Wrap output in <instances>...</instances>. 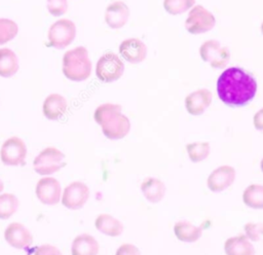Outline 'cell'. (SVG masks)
I'll use <instances>...</instances> for the list:
<instances>
[{"mask_svg": "<svg viewBox=\"0 0 263 255\" xmlns=\"http://www.w3.org/2000/svg\"><path fill=\"white\" fill-rule=\"evenodd\" d=\"M18 199L12 193H3L0 195V219H8L17 210Z\"/></svg>", "mask_w": 263, "mask_h": 255, "instance_id": "cell-25", "label": "cell"}, {"mask_svg": "<svg viewBox=\"0 0 263 255\" xmlns=\"http://www.w3.org/2000/svg\"><path fill=\"white\" fill-rule=\"evenodd\" d=\"M174 232L179 241L184 243H193L201 236L202 228L195 226L188 221H178L174 225Z\"/></svg>", "mask_w": 263, "mask_h": 255, "instance_id": "cell-22", "label": "cell"}, {"mask_svg": "<svg viewBox=\"0 0 263 255\" xmlns=\"http://www.w3.org/2000/svg\"><path fill=\"white\" fill-rule=\"evenodd\" d=\"M88 197V186L80 181H75L70 183L64 189L62 194V204L70 210H78L85 205Z\"/></svg>", "mask_w": 263, "mask_h": 255, "instance_id": "cell-10", "label": "cell"}, {"mask_svg": "<svg viewBox=\"0 0 263 255\" xmlns=\"http://www.w3.org/2000/svg\"><path fill=\"white\" fill-rule=\"evenodd\" d=\"M195 5V0H163L164 10L172 14H182Z\"/></svg>", "mask_w": 263, "mask_h": 255, "instance_id": "cell-27", "label": "cell"}, {"mask_svg": "<svg viewBox=\"0 0 263 255\" xmlns=\"http://www.w3.org/2000/svg\"><path fill=\"white\" fill-rule=\"evenodd\" d=\"M226 255H255V248L250 240L242 234L231 236L224 243Z\"/></svg>", "mask_w": 263, "mask_h": 255, "instance_id": "cell-18", "label": "cell"}, {"mask_svg": "<svg viewBox=\"0 0 263 255\" xmlns=\"http://www.w3.org/2000/svg\"><path fill=\"white\" fill-rule=\"evenodd\" d=\"M76 36L75 24L66 19L54 22L48 30L49 45L57 48L63 49L72 43Z\"/></svg>", "mask_w": 263, "mask_h": 255, "instance_id": "cell-7", "label": "cell"}, {"mask_svg": "<svg viewBox=\"0 0 263 255\" xmlns=\"http://www.w3.org/2000/svg\"><path fill=\"white\" fill-rule=\"evenodd\" d=\"M96 228L109 236H118L123 231V224L109 214H101L95 221Z\"/></svg>", "mask_w": 263, "mask_h": 255, "instance_id": "cell-21", "label": "cell"}, {"mask_svg": "<svg viewBox=\"0 0 263 255\" xmlns=\"http://www.w3.org/2000/svg\"><path fill=\"white\" fill-rule=\"evenodd\" d=\"M4 238L10 246L16 249H26L33 243L31 232L25 225L17 222H12L6 227Z\"/></svg>", "mask_w": 263, "mask_h": 255, "instance_id": "cell-14", "label": "cell"}, {"mask_svg": "<svg viewBox=\"0 0 263 255\" xmlns=\"http://www.w3.org/2000/svg\"><path fill=\"white\" fill-rule=\"evenodd\" d=\"M213 99L212 93L206 88L196 89L185 98V107L189 114L200 115L211 105Z\"/></svg>", "mask_w": 263, "mask_h": 255, "instance_id": "cell-15", "label": "cell"}, {"mask_svg": "<svg viewBox=\"0 0 263 255\" xmlns=\"http://www.w3.org/2000/svg\"><path fill=\"white\" fill-rule=\"evenodd\" d=\"M68 9L67 0H47V10L53 16L64 14Z\"/></svg>", "mask_w": 263, "mask_h": 255, "instance_id": "cell-30", "label": "cell"}, {"mask_svg": "<svg viewBox=\"0 0 263 255\" xmlns=\"http://www.w3.org/2000/svg\"><path fill=\"white\" fill-rule=\"evenodd\" d=\"M261 33L263 34V22H262V24H261Z\"/></svg>", "mask_w": 263, "mask_h": 255, "instance_id": "cell-36", "label": "cell"}, {"mask_svg": "<svg viewBox=\"0 0 263 255\" xmlns=\"http://www.w3.org/2000/svg\"><path fill=\"white\" fill-rule=\"evenodd\" d=\"M18 70L16 54L9 48H0V76L11 77Z\"/></svg>", "mask_w": 263, "mask_h": 255, "instance_id": "cell-23", "label": "cell"}, {"mask_svg": "<svg viewBox=\"0 0 263 255\" xmlns=\"http://www.w3.org/2000/svg\"><path fill=\"white\" fill-rule=\"evenodd\" d=\"M188 156L192 162L204 160L210 154V144L208 142H193L186 145Z\"/></svg>", "mask_w": 263, "mask_h": 255, "instance_id": "cell-26", "label": "cell"}, {"mask_svg": "<svg viewBox=\"0 0 263 255\" xmlns=\"http://www.w3.org/2000/svg\"><path fill=\"white\" fill-rule=\"evenodd\" d=\"M129 8L120 0L110 3L105 11V22L111 29H120L128 21Z\"/></svg>", "mask_w": 263, "mask_h": 255, "instance_id": "cell-16", "label": "cell"}, {"mask_svg": "<svg viewBox=\"0 0 263 255\" xmlns=\"http://www.w3.org/2000/svg\"><path fill=\"white\" fill-rule=\"evenodd\" d=\"M124 72L122 60L114 52L103 54L96 66L97 77L105 83H111L118 80Z\"/></svg>", "mask_w": 263, "mask_h": 255, "instance_id": "cell-4", "label": "cell"}, {"mask_svg": "<svg viewBox=\"0 0 263 255\" xmlns=\"http://www.w3.org/2000/svg\"><path fill=\"white\" fill-rule=\"evenodd\" d=\"M245 233L246 236L252 241L257 242L263 236V223H255L249 222L245 225Z\"/></svg>", "mask_w": 263, "mask_h": 255, "instance_id": "cell-29", "label": "cell"}, {"mask_svg": "<svg viewBox=\"0 0 263 255\" xmlns=\"http://www.w3.org/2000/svg\"><path fill=\"white\" fill-rule=\"evenodd\" d=\"M235 180V170L231 166H221L215 169L206 180L209 189L213 192H221L227 189Z\"/></svg>", "mask_w": 263, "mask_h": 255, "instance_id": "cell-12", "label": "cell"}, {"mask_svg": "<svg viewBox=\"0 0 263 255\" xmlns=\"http://www.w3.org/2000/svg\"><path fill=\"white\" fill-rule=\"evenodd\" d=\"M253 123L256 130L263 132V107L255 113L253 117Z\"/></svg>", "mask_w": 263, "mask_h": 255, "instance_id": "cell-33", "label": "cell"}, {"mask_svg": "<svg viewBox=\"0 0 263 255\" xmlns=\"http://www.w3.org/2000/svg\"><path fill=\"white\" fill-rule=\"evenodd\" d=\"M34 255H62V253L54 246L42 245L36 249Z\"/></svg>", "mask_w": 263, "mask_h": 255, "instance_id": "cell-32", "label": "cell"}, {"mask_svg": "<svg viewBox=\"0 0 263 255\" xmlns=\"http://www.w3.org/2000/svg\"><path fill=\"white\" fill-rule=\"evenodd\" d=\"M26 155L27 146L25 142L18 137H11L2 144L0 157L2 162L6 166L24 165Z\"/></svg>", "mask_w": 263, "mask_h": 255, "instance_id": "cell-8", "label": "cell"}, {"mask_svg": "<svg viewBox=\"0 0 263 255\" xmlns=\"http://www.w3.org/2000/svg\"><path fill=\"white\" fill-rule=\"evenodd\" d=\"M61 184L52 177L41 178L36 185V195L45 205H55L61 198Z\"/></svg>", "mask_w": 263, "mask_h": 255, "instance_id": "cell-11", "label": "cell"}, {"mask_svg": "<svg viewBox=\"0 0 263 255\" xmlns=\"http://www.w3.org/2000/svg\"><path fill=\"white\" fill-rule=\"evenodd\" d=\"M18 32L15 22L8 19H0V45L12 40Z\"/></svg>", "mask_w": 263, "mask_h": 255, "instance_id": "cell-28", "label": "cell"}, {"mask_svg": "<svg viewBox=\"0 0 263 255\" xmlns=\"http://www.w3.org/2000/svg\"><path fill=\"white\" fill-rule=\"evenodd\" d=\"M216 25L214 14L202 5H194L190 8L185 20V29L192 35H200L211 31Z\"/></svg>", "mask_w": 263, "mask_h": 255, "instance_id": "cell-3", "label": "cell"}, {"mask_svg": "<svg viewBox=\"0 0 263 255\" xmlns=\"http://www.w3.org/2000/svg\"><path fill=\"white\" fill-rule=\"evenodd\" d=\"M199 56L202 61L210 64L214 69H224L230 61L228 47L223 46L218 40H205L199 46Z\"/></svg>", "mask_w": 263, "mask_h": 255, "instance_id": "cell-5", "label": "cell"}, {"mask_svg": "<svg viewBox=\"0 0 263 255\" xmlns=\"http://www.w3.org/2000/svg\"><path fill=\"white\" fill-rule=\"evenodd\" d=\"M67 110L66 99L59 94H51L43 102V114L49 120L60 119Z\"/></svg>", "mask_w": 263, "mask_h": 255, "instance_id": "cell-17", "label": "cell"}, {"mask_svg": "<svg viewBox=\"0 0 263 255\" xmlns=\"http://www.w3.org/2000/svg\"><path fill=\"white\" fill-rule=\"evenodd\" d=\"M165 190L164 183L154 177H147L141 184V191L143 195L152 204L160 202L165 194Z\"/></svg>", "mask_w": 263, "mask_h": 255, "instance_id": "cell-19", "label": "cell"}, {"mask_svg": "<svg viewBox=\"0 0 263 255\" xmlns=\"http://www.w3.org/2000/svg\"><path fill=\"white\" fill-rule=\"evenodd\" d=\"M242 201L246 206L252 209L263 210V185H249L242 193Z\"/></svg>", "mask_w": 263, "mask_h": 255, "instance_id": "cell-24", "label": "cell"}, {"mask_svg": "<svg viewBox=\"0 0 263 255\" xmlns=\"http://www.w3.org/2000/svg\"><path fill=\"white\" fill-rule=\"evenodd\" d=\"M71 253L72 255H97L99 253V243L88 233L79 234L72 243Z\"/></svg>", "mask_w": 263, "mask_h": 255, "instance_id": "cell-20", "label": "cell"}, {"mask_svg": "<svg viewBox=\"0 0 263 255\" xmlns=\"http://www.w3.org/2000/svg\"><path fill=\"white\" fill-rule=\"evenodd\" d=\"M33 166L39 175L53 174L66 166L65 154L54 147H47L35 157Z\"/></svg>", "mask_w": 263, "mask_h": 255, "instance_id": "cell-6", "label": "cell"}, {"mask_svg": "<svg viewBox=\"0 0 263 255\" xmlns=\"http://www.w3.org/2000/svg\"><path fill=\"white\" fill-rule=\"evenodd\" d=\"M260 167H261V170H262V172H263V158H262V160H261V163H260Z\"/></svg>", "mask_w": 263, "mask_h": 255, "instance_id": "cell-35", "label": "cell"}, {"mask_svg": "<svg viewBox=\"0 0 263 255\" xmlns=\"http://www.w3.org/2000/svg\"><path fill=\"white\" fill-rule=\"evenodd\" d=\"M63 73L72 81H83L91 73V62L84 46L68 50L63 57Z\"/></svg>", "mask_w": 263, "mask_h": 255, "instance_id": "cell-2", "label": "cell"}, {"mask_svg": "<svg viewBox=\"0 0 263 255\" xmlns=\"http://www.w3.org/2000/svg\"><path fill=\"white\" fill-rule=\"evenodd\" d=\"M220 100L231 107H241L251 102L257 93V81L239 67L225 69L217 80Z\"/></svg>", "mask_w": 263, "mask_h": 255, "instance_id": "cell-1", "label": "cell"}, {"mask_svg": "<svg viewBox=\"0 0 263 255\" xmlns=\"http://www.w3.org/2000/svg\"><path fill=\"white\" fill-rule=\"evenodd\" d=\"M3 188H4V185H3V182H2V180L0 179V192L3 190Z\"/></svg>", "mask_w": 263, "mask_h": 255, "instance_id": "cell-34", "label": "cell"}, {"mask_svg": "<svg viewBox=\"0 0 263 255\" xmlns=\"http://www.w3.org/2000/svg\"><path fill=\"white\" fill-rule=\"evenodd\" d=\"M115 255H141V252L133 244H123L117 249Z\"/></svg>", "mask_w": 263, "mask_h": 255, "instance_id": "cell-31", "label": "cell"}, {"mask_svg": "<svg viewBox=\"0 0 263 255\" xmlns=\"http://www.w3.org/2000/svg\"><path fill=\"white\" fill-rule=\"evenodd\" d=\"M103 134L111 140H118L124 138L129 130L130 122L126 115L122 114L121 111H117L107 117L102 123Z\"/></svg>", "mask_w": 263, "mask_h": 255, "instance_id": "cell-9", "label": "cell"}, {"mask_svg": "<svg viewBox=\"0 0 263 255\" xmlns=\"http://www.w3.org/2000/svg\"><path fill=\"white\" fill-rule=\"evenodd\" d=\"M119 53L126 62L139 64L147 57V46L139 38H127L120 43Z\"/></svg>", "mask_w": 263, "mask_h": 255, "instance_id": "cell-13", "label": "cell"}]
</instances>
